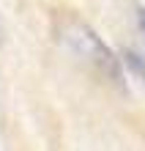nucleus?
I'll return each mask as SVG.
<instances>
[{"label":"nucleus","mask_w":145,"mask_h":151,"mask_svg":"<svg viewBox=\"0 0 145 151\" xmlns=\"http://www.w3.org/2000/svg\"><path fill=\"white\" fill-rule=\"evenodd\" d=\"M137 28H140V33L145 36V6H137Z\"/></svg>","instance_id":"7ed1b4c3"},{"label":"nucleus","mask_w":145,"mask_h":151,"mask_svg":"<svg viewBox=\"0 0 145 151\" xmlns=\"http://www.w3.org/2000/svg\"><path fill=\"white\" fill-rule=\"evenodd\" d=\"M58 36L74 55L82 58L107 85L118 88V91H126V69L121 63V58L101 41V36H99L93 28H88L82 19H74V17H71V19H66L58 28Z\"/></svg>","instance_id":"f257e3e1"},{"label":"nucleus","mask_w":145,"mask_h":151,"mask_svg":"<svg viewBox=\"0 0 145 151\" xmlns=\"http://www.w3.org/2000/svg\"><path fill=\"white\" fill-rule=\"evenodd\" d=\"M121 63H123V69H126L131 77H137L140 83L145 85V55H142L140 50L123 47V50H121Z\"/></svg>","instance_id":"f03ea898"}]
</instances>
